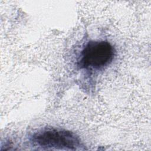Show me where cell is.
Masks as SVG:
<instances>
[{
    "instance_id": "obj_1",
    "label": "cell",
    "mask_w": 151,
    "mask_h": 151,
    "mask_svg": "<svg viewBox=\"0 0 151 151\" xmlns=\"http://www.w3.org/2000/svg\"><path fill=\"white\" fill-rule=\"evenodd\" d=\"M35 145L43 148L76 150L81 146L78 136L65 129L48 127L34 132L30 137Z\"/></svg>"
},
{
    "instance_id": "obj_2",
    "label": "cell",
    "mask_w": 151,
    "mask_h": 151,
    "mask_svg": "<svg viewBox=\"0 0 151 151\" xmlns=\"http://www.w3.org/2000/svg\"><path fill=\"white\" fill-rule=\"evenodd\" d=\"M114 55V48L109 42L91 41L81 51L79 65L83 68L100 69L109 64Z\"/></svg>"
}]
</instances>
